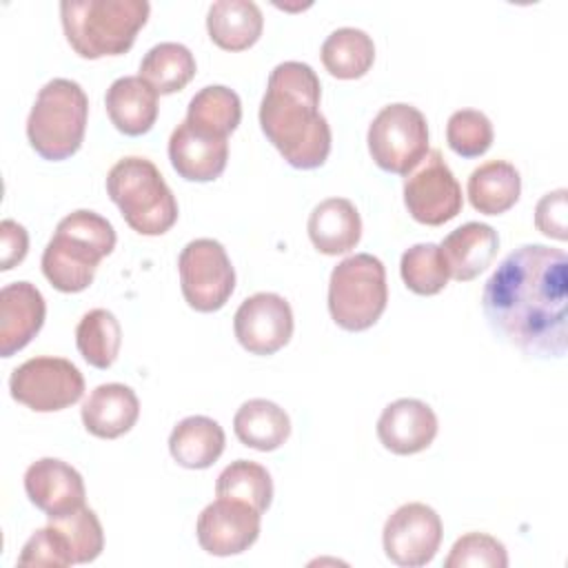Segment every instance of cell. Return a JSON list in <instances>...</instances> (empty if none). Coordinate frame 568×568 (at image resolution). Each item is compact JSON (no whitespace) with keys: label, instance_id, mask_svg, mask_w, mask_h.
<instances>
[{"label":"cell","instance_id":"21","mask_svg":"<svg viewBox=\"0 0 568 568\" xmlns=\"http://www.w3.org/2000/svg\"><path fill=\"white\" fill-rule=\"evenodd\" d=\"M111 124L124 135H144L158 120V91L140 75L118 78L104 95Z\"/></svg>","mask_w":568,"mask_h":568},{"label":"cell","instance_id":"1","mask_svg":"<svg viewBox=\"0 0 568 568\" xmlns=\"http://www.w3.org/2000/svg\"><path fill=\"white\" fill-rule=\"evenodd\" d=\"M568 257L546 244L508 253L481 293V311L497 337L528 357L559 359L568 348Z\"/></svg>","mask_w":568,"mask_h":568},{"label":"cell","instance_id":"9","mask_svg":"<svg viewBox=\"0 0 568 568\" xmlns=\"http://www.w3.org/2000/svg\"><path fill=\"white\" fill-rule=\"evenodd\" d=\"M178 271L186 304L200 313L220 311L235 288V271L226 248L211 237L189 242L178 257Z\"/></svg>","mask_w":568,"mask_h":568},{"label":"cell","instance_id":"20","mask_svg":"<svg viewBox=\"0 0 568 568\" xmlns=\"http://www.w3.org/2000/svg\"><path fill=\"white\" fill-rule=\"evenodd\" d=\"M140 417V402L133 388L111 382L100 384L82 404L84 428L100 439H115L129 433Z\"/></svg>","mask_w":568,"mask_h":568},{"label":"cell","instance_id":"5","mask_svg":"<svg viewBox=\"0 0 568 568\" xmlns=\"http://www.w3.org/2000/svg\"><path fill=\"white\" fill-rule=\"evenodd\" d=\"M106 193L140 235H162L178 222V202L158 166L138 155L118 160L106 173Z\"/></svg>","mask_w":568,"mask_h":568},{"label":"cell","instance_id":"27","mask_svg":"<svg viewBox=\"0 0 568 568\" xmlns=\"http://www.w3.org/2000/svg\"><path fill=\"white\" fill-rule=\"evenodd\" d=\"M375 62L373 38L355 27L335 29L322 44V64L333 78L357 80Z\"/></svg>","mask_w":568,"mask_h":568},{"label":"cell","instance_id":"14","mask_svg":"<svg viewBox=\"0 0 568 568\" xmlns=\"http://www.w3.org/2000/svg\"><path fill=\"white\" fill-rule=\"evenodd\" d=\"M233 331L248 353L273 355L284 348L293 335L291 304L277 293H255L235 311Z\"/></svg>","mask_w":568,"mask_h":568},{"label":"cell","instance_id":"22","mask_svg":"<svg viewBox=\"0 0 568 568\" xmlns=\"http://www.w3.org/2000/svg\"><path fill=\"white\" fill-rule=\"evenodd\" d=\"M313 246L324 255H342L357 246L362 237V217L346 197L322 200L306 224Z\"/></svg>","mask_w":568,"mask_h":568},{"label":"cell","instance_id":"29","mask_svg":"<svg viewBox=\"0 0 568 568\" xmlns=\"http://www.w3.org/2000/svg\"><path fill=\"white\" fill-rule=\"evenodd\" d=\"M242 120L240 95L224 84H209L200 89L186 109V122L204 133L229 138Z\"/></svg>","mask_w":568,"mask_h":568},{"label":"cell","instance_id":"8","mask_svg":"<svg viewBox=\"0 0 568 568\" xmlns=\"http://www.w3.org/2000/svg\"><path fill=\"white\" fill-rule=\"evenodd\" d=\"M366 142L382 171L408 175L428 153L426 118L413 104H388L373 118Z\"/></svg>","mask_w":568,"mask_h":568},{"label":"cell","instance_id":"19","mask_svg":"<svg viewBox=\"0 0 568 568\" xmlns=\"http://www.w3.org/2000/svg\"><path fill=\"white\" fill-rule=\"evenodd\" d=\"M497 248L499 235L490 224L484 222H466L450 231L439 244L448 275L457 282H468L484 273L495 260Z\"/></svg>","mask_w":568,"mask_h":568},{"label":"cell","instance_id":"34","mask_svg":"<svg viewBox=\"0 0 568 568\" xmlns=\"http://www.w3.org/2000/svg\"><path fill=\"white\" fill-rule=\"evenodd\" d=\"M448 146L462 158H479L493 144V124L486 113L477 109H459L448 118Z\"/></svg>","mask_w":568,"mask_h":568},{"label":"cell","instance_id":"28","mask_svg":"<svg viewBox=\"0 0 568 568\" xmlns=\"http://www.w3.org/2000/svg\"><path fill=\"white\" fill-rule=\"evenodd\" d=\"M195 58L180 42H160L146 51L140 62V78L160 95L182 91L195 75Z\"/></svg>","mask_w":568,"mask_h":568},{"label":"cell","instance_id":"3","mask_svg":"<svg viewBox=\"0 0 568 568\" xmlns=\"http://www.w3.org/2000/svg\"><path fill=\"white\" fill-rule=\"evenodd\" d=\"M115 248V231L95 211H73L55 226L42 253V273L53 288L80 293L91 286L98 264Z\"/></svg>","mask_w":568,"mask_h":568},{"label":"cell","instance_id":"4","mask_svg":"<svg viewBox=\"0 0 568 568\" xmlns=\"http://www.w3.org/2000/svg\"><path fill=\"white\" fill-rule=\"evenodd\" d=\"M146 0H64L60 18L67 42L87 60L126 53L146 24Z\"/></svg>","mask_w":568,"mask_h":568},{"label":"cell","instance_id":"36","mask_svg":"<svg viewBox=\"0 0 568 568\" xmlns=\"http://www.w3.org/2000/svg\"><path fill=\"white\" fill-rule=\"evenodd\" d=\"M20 566H53V568H62V566H71L73 564V555L69 548V541L64 539V535L53 526H44L40 530H36L27 544L22 546V552L18 557Z\"/></svg>","mask_w":568,"mask_h":568},{"label":"cell","instance_id":"13","mask_svg":"<svg viewBox=\"0 0 568 568\" xmlns=\"http://www.w3.org/2000/svg\"><path fill=\"white\" fill-rule=\"evenodd\" d=\"M262 526V513L242 499L217 497L197 517L195 535L209 555L231 557L248 550Z\"/></svg>","mask_w":568,"mask_h":568},{"label":"cell","instance_id":"32","mask_svg":"<svg viewBox=\"0 0 568 568\" xmlns=\"http://www.w3.org/2000/svg\"><path fill=\"white\" fill-rule=\"evenodd\" d=\"M404 284L417 295H437L448 284L450 275L437 244H415L404 251L399 262Z\"/></svg>","mask_w":568,"mask_h":568},{"label":"cell","instance_id":"24","mask_svg":"<svg viewBox=\"0 0 568 568\" xmlns=\"http://www.w3.org/2000/svg\"><path fill=\"white\" fill-rule=\"evenodd\" d=\"M224 430L206 415H191L178 422L169 435L171 457L191 470H202L213 466L224 453Z\"/></svg>","mask_w":568,"mask_h":568},{"label":"cell","instance_id":"35","mask_svg":"<svg viewBox=\"0 0 568 568\" xmlns=\"http://www.w3.org/2000/svg\"><path fill=\"white\" fill-rule=\"evenodd\" d=\"M444 566L446 568H506L508 555L499 539L486 532H466L453 544Z\"/></svg>","mask_w":568,"mask_h":568},{"label":"cell","instance_id":"10","mask_svg":"<svg viewBox=\"0 0 568 568\" xmlns=\"http://www.w3.org/2000/svg\"><path fill=\"white\" fill-rule=\"evenodd\" d=\"M11 397L36 413L69 408L84 393V377L64 357H31L22 362L9 379Z\"/></svg>","mask_w":568,"mask_h":568},{"label":"cell","instance_id":"12","mask_svg":"<svg viewBox=\"0 0 568 568\" xmlns=\"http://www.w3.org/2000/svg\"><path fill=\"white\" fill-rule=\"evenodd\" d=\"M439 515L422 504L410 501L399 506L384 524L382 544L386 557L404 568H417L433 561L442 544Z\"/></svg>","mask_w":568,"mask_h":568},{"label":"cell","instance_id":"23","mask_svg":"<svg viewBox=\"0 0 568 568\" xmlns=\"http://www.w3.org/2000/svg\"><path fill=\"white\" fill-rule=\"evenodd\" d=\"M264 29L262 11L251 0H217L209 7V38L224 51H244L253 47Z\"/></svg>","mask_w":568,"mask_h":568},{"label":"cell","instance_id":"15","mask_svg":"<svg viewBox=\"0 0 568 568\" xmlns=\"http://www.w3.org/2000/svg\"><path fill=\"white\" fill-rule=\"evenodd\" d=\"M24 490L29 501L40 508L47 519L69 515L84 506L82 475L67 462L42 457L24 473Z\"/></svg>","mask_w":568,"mask_h":568},{"label":"cell","instance_id":"30","mask_svg":"<svg viewBox=\"0 0 568 568\" xmlns=\"http://www.w3.org/2000/svg\"><path fill=\"white\" fill-rule=\"evenodd\" d=\"M80 355L95 368H109L120 353L122 328L115 315L106 308H93L82 315L75 328Z\"/></svg>","mask_w":568,"mask_h":568},{"label":"cell","instance_id":"18","mask_svg":"<svg viewBox=\"0 0 568 568\" xmlns=\"http://www.w3.org/2000/svg\"><path fill=\"white\" fill-rule=\"evenodd\" d=\"M47 304L31 282H13L0 291V355L22 351L42 328Z\"/></svg>","mask_w":568,"mask_h":568},{"label":"cell","instance_id":"38","mask_svg":"<svg viewBox=\"0 0 568 568\" xmlns=\"http://www.w3.org/2000/svg\"><path fill=\"white\" fill-rule=\"evenodd\" d=\"M29 251V235L16 220L0 222V271H11L18 266Z\"/></svg>","mask_w":568,"mask_h":568},{"label":"cell","instance_id":"33","mask_svg":"<svg viewBox=\"0 0 568 568\" xmlns=\"http://www.w3.org/2000/svg\"><path fill=\"white\" fill-rule=\"evenodd\" d=\"M49 524H53L69 541L73 564H89L100 557L104 548V532L98 515L91 508L80 506L69 515L49 519Z\"/></svg>","mask_w":568,"mask_h":568},{"label":"cell","instance_id":"25","mask_svg":"<svg viewBox=\"0 0 568 568\" xmlns=\"http://www.w3.org/2000/svg\"><path fill=\"white\" fill-rule=\"evenodd\" d=\"M521 195L519 171L504 160L479 164L468 178V200L484 215H501L517 204Z\"/></svg>","mask_w":568,"mask_h":568},{"label":"cell","instance_id":"6","mask_svg":"<svg viewBox=\"0 0 568 568\" xmlns=\"http://www.w3.org/2000/svg\"><path fill=\"white\" fill-rule=\"evenodd\" d=\"M87 118L89 98L84 89L73 80L53 78L38 91L29 111V144L44 160H67L82 146Z\"/></svg>","mask_w":568,"mask_h":568},{"label":"cell","instance_id":"11","mask_svg":"<svg viewBox=\"0 0 568 568\" xmlns=\"http://www.w3.org/2000/svg\"><path fill=\"white\" fill-rule=\"evenodd\" d=\"M404 204L410 217L426 226H442L457 217L464 197L442 151L433 149L404 180Z\"/></svg>","mask_w":568,"mask_h":568},{"label":"cell","instance_id":"37","mask_svg":"<svg viewBox=\"0 0 568 568\" xmlns=\"http://www.w3.org/2000/svg\"><path fill=\"white\" fill-rule=\"evenodd\" d=\"M568 191L566 189H557L546 193L535 209V226L552 237L564 242L568 237V200H566Z\"/></svg>","mask_w":568,"mask_h":568},{"label":"cell","instance_id":"2","mask_svg":"<svg viewBox=\"0 0 568 568\" xmlns=\"http://www.w3.org/2000/svg\"><path fill=\"white\" fill-rule=\"evenodd\" d=\"M322 84L306 62H280L260 104V126L282 158L302 171L317 169L331 153V126L320 113Z\"/></svg>","mask_w":568,"mask_h":568},{"label":"cell","instance_id":"26","mask_svg":"<svg viewBox=\"0 0 568 568\" xmlns=\"http://www.w3.org/2000/svg\"><path fill=\"white\" fill-rule=\"evenodd\" d=\"M233 430L244 446L268 453L288 439L291 419L282 406L257 397L244 402L237 408L233 417Z\"/></svg>","mask_w":568,"mask_h":568},{"label":"cell","instance_id":"7","mask_svg":"<svg viewBox=\"0 0 568 568\" xmlns=\"http://www.w3.org/2000/svg\"><path fill=\"white\" fill-rule=\"evenodd\" d=\"M388 302L386 268L371 253L342 260L328 280V311L333 322L351 333L371 328Z\"/></svg>","mask_w":568,"mask_h":568},{"label":"cell","instance_id":"17","mask_svg":"<svg viewBox=\"0 0 568 568\" xmlns=\"http://www.w3.org/2000/svg\"><path fill=\"white\" fill-rule=\"evenodd\" d=\"M169 160L180 178L189 182H213L226 169L229 140L204 133L184 120L169 138Z\"/></svg>","mask_w":568,"mask_h":568},{"label":"cell","instance_id":"31","mask_svg":"<svg viewBox=\"0 0 568 568\" xmlns=\"http://www.w3.org/2000/svg\"><path fill=\"white\" fill-rule=\"evenodd\" d=\"M215 495L217 497H231L242 499L264 513L273 501V479L268 470L248 459L231 462L215 481Z\"/></svg>","mask_w":568,"mask_h":568},{"label":"cell","instance_id":"16","mask_svg":"<svg viewBox=\"0 0 568 568\" xmlns=\"http://www.w3.org/2000/svg\"><path fill=\"white\" fill-rule=\"evenodd\" d=\"M435 410L413 397L390 402L377 419V437L382 446L395 455H415L426 450L437 435Z\"/></svg>","mask_w":568,"mask_h":568}]
</instances>
